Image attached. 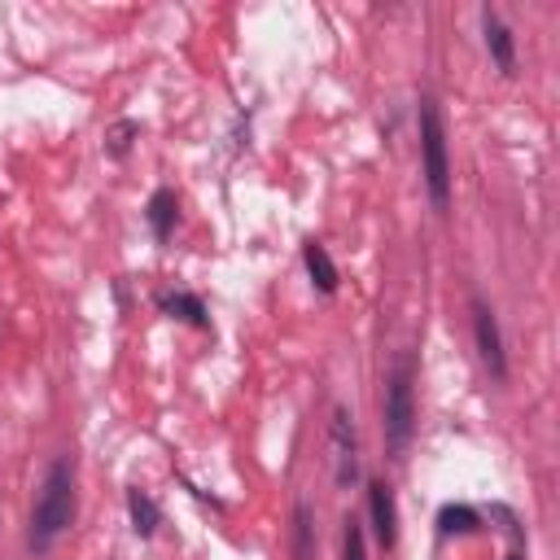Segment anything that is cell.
Segmentation results:
<instances>
[{"label": "cell", "instance_id": "8fae6325", "mask_svg": "<svg viewBox=\"0 0 560 560\" xmlns=\"http://www.w3.org/2000/svg\"><path fill=\"white\" fill-rule=\"evenodd\" d=\"M162 311L171 315V319H184V324H192V328H206L210 319H206V306H201V298L197 293H166L162 298Z\"/></svg>", "mask_w": 560, "mask_h": 560}, {"label": "cell", "instance_id": "5b68a950", "mask_svg": "<svg viewBox=\"0 0 560 560\" xmlns=\"http://www.w3.org/2000/svg\"><path fill=\"white\" fill-rule=\"evenodd\" d=\"M332 464H337V486H350L359 477V438H354V416L346 407H332Z\"/></svg>", "mask_w": 560, "mask_h": 560}, {"label": "cell", "instance_id": "7a4b0ae2", "mask_svg": "<svg viewBox=\"0 0 560 560\" xmlns=\"http://www.w3.org/2000/svg\"><path fill=\"white\" fill-rule=\"evenodd\" d=\"M420 171H424L433 210H446L451 206V158H446V131H442V114L433 96H420Z\"/></svg>", "mask_w": 560, "mask_h": 560}, {"label": "cell", "instance_id": "8992f818", "mask_svg": "<svg viewBox=\"0 0 560 560\" xmlns=\"http://www.w3.org/2000/svg\"><path fill=\"white\" fill-rule=\"evenodd\" d=\"M368 516H372L376 542L394 547V538H398V508H394V490L385 481H368Z\"/></svg>", "mask_w": 560, "mask_h": 560}, {"label": "cell", "instance_id": "4fadbf2b", "mask_svg": "<svg viewBox=\"0 0 560 560\" xmlns=\"http://www.w3.org/2000/svg\"><path fill=\"white\" fill-rule=\"evenodd\" d=\"M438 529H442V534H451V529H464V534H468V529H477V512L464 508V503H446L442 516H438Z\"/></svg>", "mask_w": 560, "mask_h": 560}, {"label": "cell", "instance_id": "2e32d148", "mask_svg": "<svg viewBox=\"0 0 560 560\" xmlns=\"http://www.w3.org/2000/svg\"><path fill=\"white\" fill-rule=\"evenodd\" d=\"M508 560H521V556H516V551H512V556H508Z\"/></svg>", "mask_w": 560, "mask_h": 560}, {"label": "cell", "instance_id": "ba28073f", "mask_svg": "<svg viewBox=\"0 0 560 560\" xmlns=\"http://www.w3.org/2000/svg\"><path fill=\"white\" fill-rule=\"evenodd\" d=\"M481 31H486V48H490L494 66L508 74V70H512V61H516V52H512V31H508V26H503V22H499L490 9L481 13Z\"/></svg>", "mask_w": 560, "mask_h": 560}, {"label": "cell", "instance_id": "52a82bcc", "mask_svg": "<svg viewBox=\"0 0 560 560\" xmlns=\"http://www.w3.org/2000/svg\"><path fill=\"white\" fill-rule=\"evenodd\" d=\"M302 262H306V276H311V284L319 293H337V267H332V258H328V249L319 241L302 245Z\"/></svg>", "mask_w": 560, "mask_h": 560}, {"label": "cell", "instance_id": "3957f363", "mask_svg": "<svg viewBox=\"0 0 560 560\" xmlns=\"http://www.w3.org/2000/svg\"><path fill=\"white\" fill-rule=\"evenodd\" d=\"M411 381H416V363L411 354H398L389 376H385V442L389 451H407L411 442V429H416V398H411Z\"/></svg>", "mask_w": 560, "mask_h": 560}, {"label": "cell", "instance_id": "30bf717a", "mask_svg": "<svg viewBox=\"0 0 560 560\" xmlns=\"http://www.w3.org/2000/svg\"><path fill=\"white\" fill-rule=\"evenodd\" d=\"M127 512H131V529L140 534V538H149L153 529H158V521H162V512H158V503L149 499V490H127Z\"/></svg>", "mask_w": 560, "mask_h": 560}, {"label": "cell", "instance_id": "6da1fadb", "mask_svg": "<svg viewBox=\"0 0 560 560\" xmlns=\"http://www.w3.org/2000/svg\"><path fill=\"white\" fill-rule=\"evenodd\" d=\"M74 516V464L70 459H52L44 486H39V499H35V512H31V551L44 556L70 525Z\"/></svg>", "mask_w": 560, "mask_h": 560}, {"label": "cell", "instance_id": "7c38bea8", "mask_svg": "<svg viewBox=\"0 0 560 560\" xmlns=\"http://www.w3.org/2000/svg\"><path fill=\"white\" fill-rule=\"evenodd\" d=\"M311 547H315V516H311V503L298 499L293 503V560H311Z\"/></svg>", "mask_w": 560, "mask_h": 560}, {"label": "cell", "instance_id": "277c9868", "mask_svg": "<svg viewBox=\"0 0 560 560\" xmlns=\"http://www.w3.org/2000/svg\"><path fill=\"white\" fill-rule=\"evenodd\" d=\"M472 337H477V354H481V363L490 368V376L503 381V376H508V359H503L499 319H494V311H490L481 298H472Z\"/></svg>", "mask_w": 560, "mask_h": 560}, {"label": "cell", "instance_id": "5bb4252c", "mask_svg": "<svg viewBox=\"0 0 560 560\" xmlns=\"http://www.w3.org/2000/svg\"><path fill=\"white\" fill-rule=\"evenodd\" d=\"M140 136V127L131 122V118H122V122H114L109 131H105V149H109V158H122L127 149H131V140Z\"/></svg>", "mask_w": 560, "mask_h": 560}, {"label": "cell", "instance_id": "9c48e42d", "mask_svg": "<svg viewBox=\"0 0 560 560\" xmlns=\"http://www.w3.org/2000/svg\"><path fill=\"white\" fill-rule=\"evenodd\" d=\"M144 219H149L153 236H158V241H166V236H171V228H175V219H179L175 192H171V188H158V192L149 197V210H144Z\"/></svg>", "mask_w": 560, "mask_h": 560}, {"label": "cell", "instance_id": "9a60e30c", "mask_svg": "<svg viewBox=\"0 0 560 560\" xmlns=\"http://www.w3.org/2000/svg\"><path fill=\"white\" fill-rule=\"evenodd\" d=\"M341 560H368V538H363V521H359V516H350V521H346Z\"/></svg>", "mask_w": 560, "mask_h": 560}]
</instances>
